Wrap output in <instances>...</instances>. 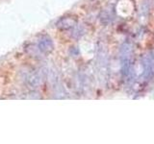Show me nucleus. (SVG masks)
<instances>
[{"label": "nucleus", "instance_id": "1", "mask_svg": "<svg viewBox=\"0 0 154 144\" xmlns=\"http://www.w3.org/2000/svg\"><path fill=\"white\" fill-rule=\"evenodd\" d=\"M38 48L45 53H49L53 49V42L48 37H42L40 40H38Z\"/></svg>", "mask_w": 154, "mask_h": 144}]
</instances>
